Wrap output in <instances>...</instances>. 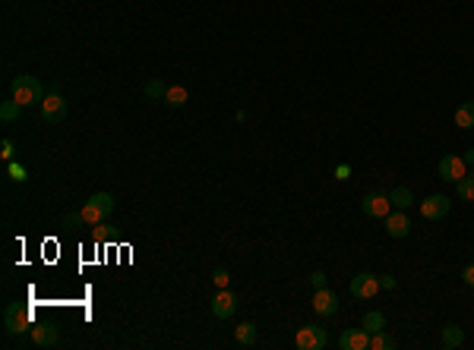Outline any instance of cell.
Segmentation results:
<instances>
[{
    "mask_svg": "<svg viewBox=\"0 0 474 350\" xmlns=\"http://www.w3.org/2000/svg\"><path fill=\"white\" fill-rule=\"evenodd\" d=\"M389 199H392V209H408L414 202V193L408 187H396L389 193Z\"/></svg>",
    "mask_w": 474,
    "mask_h": 350,
    "instance_id": "obj_20",
    "label": "cell"
},
{
    "mask_svg": "<svg viewBox=\"0 0 474 350\" xmlns=\"http://www.w3.org/2000/svg\"><path fill=\"white\" fill-rule=\"evenodd\" d=\"M455 193H459V199H468V202H471L474 199V174H465V177L455 183Z\"/></svg>",
    "mask_w": 474,
    "mask_h": 350,
    "instance_id": "obj_22",
    "label": "cell"
},
{
    "mask_svg": "<svg viewBox=\"0 0 474 350\" xmlns=\"http://www.w3.org/2000/svg\"><path fill=\"white\" fill-rule=\"evenodd\" d=\"M383 221H386V233H389V237H396V240H402V237H408V233H411V218L405 215V209L389 211Z\"/></svg>",
    "mask_w": 474,
    "mask_h": 350,
    "instance_id": "obj_13",
    "label": "cell"
},
{
    "mask_svg": "<svg viewBox=\"0 0 474 350\" xmlns=\"http://www.w3.org/2000/svg\"><path fill=\"white\" fill-rule=\"evenodd\" d=\"M462 281H465L468 288H474V265H465V268H462Z\"/></svg>",
    "mask_w": 474,
    "mask_h": 350,
    "instance_id": "obj_29",
    "label": "cell"
},
{
    "mask_svg": "<svg viewBox=\"0 0 474 350\" xmlns=\"http://www.w3.org/2000/svg\"><path fill=\"white\" fill-rule=\"evenodd\" d=\"M19 108H23V104L16 102V98H10V102H3V104H0V120H3V124H10V120H16V117H19Z\"/></svg>",
    "mask_w": 474,
    "mask_h": 350,
    "instance_id": "obj_23",
    "label": "cell"
},
{
    "mask_svg": "<svg viewBox=\"0 0 474 350\" xmlns=\"http://www.w3.org/2000/svg\"><path fill=\"white\" fill-rule=\"evenodd\" d=\"M455 126H459V130H471L474 126V102L459 104V110H455Z\"/></svg>",
    "mask_w": 474,
    "mask_h": 350,
    "instance_id": "obj_19",
    "label": "cell"
},
{
    "mask_svg": "<svg viewBox=\"0 0 474 350\" xmlns=\"http://www.w3.org/2000/svg\"><path fill=\"white\" fill-rule=\"evenodd\" d=\"M360 209H364L367 218H386L389 211H392V199H389V193L376 189V193H367L360 199Z\"/></svg>",
    "mask_w": 474,
    "mask_h": 350,
    "instance_id": "obj_6",
    "label": "cell"
},
{
    "mask_svg": "<svg viewBox=\"0 0 474 350\" xmlns=\"http://www.w3.org/2000/svg\"><path fill=\"white\" fill-rule=\"evenodd\" d=\"M76 224H86L83 211H70V215H63V227H76Z\"/></svg>",
    "mask_w": 474,
    "mask_h": 350,
    "instance_id": "obj_25",
    "label": "cell"
},
{
    "mask_svg": "<svg viewBox=\"0 0 474 350\" xmlns=\"http://www.w3.org/2000/svg\"><path fill=\"white\" fill-rule=\"evenodd\" d=\"M462 158H465V164H468V167H474V148H468V152H465V155H462Z\"/></svg>",
    "mask_w": 474,
    "mask_h": 350,
    "instance_id": "obj_33",
    "label": "cell"
},
{
    "mask_svg": "<svg viewBox=\"0 0 474 350\" xmlns=\"http://www.w3.org/2000/svg\"><path fill=\"white\" fill-rule=\"evenodd\" d=\"M32 310L25 303H10L3 310V328H7V335H25L32 331Z\"/></svg>",
    "mask_w": 474,
    "mask_h": 350,
    "instance_id": "obj_3",
    "label": "cell"
},
{
    "mask_svg": "<svg viewBox=\"0 0 474 350\" xmlns=\"http://www.w3.org/2000/svg\"><path fill=\"white\" fill-rule=\"evenodd\" d=\"M380 288L383 290H392V288H396V278H392V275H380Z\"/></svg>",
    "mask_w": 474,
    "mask_h": 350,
    "instance_id": "obj_32",
    "label": "cell"
},
{
    "mask_svg": "<svg viewBox=\"0 0 474 350\" xmlns=\"http://www.w3.org/2000/svg\"><path fill=\"white\" fill-rule=\"evenodd\" d=\"M111 211H114V196L111 193H95L92 199L83 205V218H86L89 227H98V224H105V218H108Z\"/></svg>",
    "mask_w": 474,
    "mask_h": 350,
    "instance_id": "obj_2",
    "label": "cell"
},
{
    "mask_svg": "<svg viewBox=\"0 0 474 350\" xmlns=\"http://www.w3.org/2000/svg\"><path fill=\"white\" fill-rule=\"evenodd\" d=\"M294 344L297 350H323L329 344V335H326V328H319V325H301L294 335Z\"/></svg>",
    "mask_w": 474,
    "mask_h": 350,
    "instance_id": "obj_4",
    "label": "cell"
},
{
    "mask_svg": "<svg viewBox=\"0 0 474 350\" xmlns=\"http://www.w3.org/2000/svg\"><path fill=\"white\" fill-rule=\"evenodd\" d=\"M449 209H452L449 196L433 193V196H427V199L420 202V218H427V221H440V218H446V215H449Z\"/></svg>",
    "mask_w": 474,
    "mask_h": 350,
    "instance_id": "obj_8",
    "label": "cell"
},
{
    "mask_svg": "<svg viewBox=\"0 0 474 350\" xmlns=\"http://www.w3.org/2000/svg\"><path fill=\"white\" fill-rule=\"evenodd\" d=\"M338 294H332L329 288H319L316 294H313V312L316 316H323V319H329V316H335L338 312Z\"/></svg>",
    "mask_w": 474,
    "mask_h": 350,
    "instance_id": "obj_10",
    "label": "cell"
},
{
    "mask_svg": "<svg viewBox=\"0 0 474 350\" xmlns=\"http://www.w3.org/2000/svg\"><path fill=\"white\" fill-rule=\"evenodd\" d=\"M234 338H237V344H244V347L257 344V325H253V322H241V325L234 328Z\"/></svg>",
    "mask_w": 474,
    "mask_h": 350,
    "instance_id": "obj_18",
    "label": "cell"
},
{
    "mask_svg": "<svg viewBox=\"0 0 474 350\" xmlns=\"http://www.w3.org/2000/svg\"><path fill=\"white\" fill-rule=\"evenodd\" d=\"M310 284H313V290H319V288H326V284H329V278L323 272H313L310 275Z\"/></svg>",
    "mask_w": 474,
    "mask_h": 350,
    "instance_id": "obj_27",
    "label": "cell"
},
{
    "mask_svg": "<svg viewBox=\"0 0 474 350\" xmlns=\"http://www.w3.org/2000/svg\"><path fill=\"white\" fill-rule=\"evenodd\" d=\"M398 341L392 335H389L386 328H380V331H370V350H396Z\"/></svg>",
    "mask_w": 474,
    "mask_h": 350,
    "instance_id": "obj_15",
    "label": "cell"
},
{
    "mask_svg": "<svg viewBox=\"0 0 474 350\" xmlns=\"http://www.w3.org/2000/svg\"><path fill=\"white\" fill-rule=\"evenodd\" d=\"M471 205H474V199H471Z\"/></svg>",
    "mask_w": 474,
    "mask_h": 350,
    "instance_id": "obj_34",
    "label": "cell"
},
{
    "mask_svg": "<svg viewBox=\"0 0 474 350\" xmlns=\"http://www.w3.org/2000/svg\"><path fill=\"white\" fill-rule=\"evenodd\" d=\"M348 290H351V296H358V300H374V296L383 290L380 288V275H370V272L354 275L351 284H348Z\"/></svg>",
    "mask_w": 474,
    "mask_h": 350,
    "instance_id": "obj_5",
    "label": "cell"
},
{
    "mask_svg": "<svg viewBox=\"0 0 474 350\" xmlns=\"http://www.w3.org/2000/svg\"><path fill=\"white\" fill-rule=\"evenodd\" d=\"M164 92H168V86H164L162 79H149V82H146V98H152V102L164 98Z\"/></svg>",
    "mask_w": 474,
    "mask_h": 350,
    "instance_id": "obj_24",
    "label": "cell"
},
{
    "mask_svg": "<svg viewBox=\"0 0 474 350\" xmlns=\"http://www.w3.org/2000/svg\"><path fill=\"white\" fill-rule=\"evenodd\" d=\"M462 344H465V331H462L459 325H446L443 328V347L455 350V347H462Z\"/></svg>",
    "mask_w": 474,
    "mask_h": 350,
    "instance_id": "obj_17",
    "label": "cell"
},
{
    "mask_svg": "<svg viewBox=\"0 0 474 350\" xmlns=\"http://www.w3.org/2000/svg\"><path fill=\"white\" fill-rule=\"evenodd\" d=\"M212 281H215V288H228V281H231V275H228L225 268H215V275H212Z\"/></svg>",
    "mask_w": 474,
    "mask_h": 350,
    "instance_id": "obj_26",
    "label": "cell"
},
{
    "mask_svg": "<svg viewBox=\"0 0 474 350\" xmlns=\"http://www.w3.org/2000/svg\"><path fill=\"white\" fill-rule=\"evenodd\" d=\"M465 174H468L465 158H459V155H443L440 158V180H446V183H459Z\"/></svg>",
    "mask_w": 474,
    "mask_h": 350,
    "instance_id": "obj_9",
    "label": "cell"
},
{
    "mask_svg": "<svg viewBox=\"0 0 474 350\" xmlns=\"http://www.w3.org/2000/svg\"><path fill=\"white\" fill-rule=\"evenodd\" d=\"M0 158H7V161L13 158V142H10V139L0 142Z\"/></svg>",
    "mask_w": 474,
    "mask_h": 350,
    "instance_id": "obj_30",
    "label": "cell"
},
{
    "mask_svg": "<svg viewBox=\"0 0 474 350\" xmlns=\"http://www.w3.org/2000/svg\"><path fill=\"white\" fill-rule=\"evenodd\" d=\"M41 117H45L47 124H61L63 117H67V98H63L57 89L41 98Z\"/></svg>",
    "mask_w": 474,
    "mask_h": 350,
    "instance_id": "obj_7",
    "label": "cell"
},
{
    "mask_svg": "<svg viewBox=\"0 0 474 350\" xmlns=\"http://www.w3.org/2000/svg\"><path fill=\"white\" fill-rule=\"evenodd\" d=\"M360 325H364L367 331H380V328H386V316H383L380 310H370L364 316V322H360Z\"/></svg>",
    "mask_w": 474,
    "mask_h": 350,
    "instance_id": "obj_21",
    "label": "cell"
},
{
    "mask_svg": "<svg viewBox=\"0 0 474 350\" xmlns=\"http://www.w3.org/2000/svg\"><path fill=\"white\" fill-rule=\"evenodd\" d=\"M212 312H215L218 319H231L234 312H237V296L228 288H218V294L212 296Z\"/></svg>",
    "mask_w": 474,
    "mask_h": 350,
    "instance_id": "obj_12",
    "label": "cell"
},
{
    "mask_svg": "<svg viewBox=\"0 0 474 350\" xmlns=\"http://www.w3.org/2000/svg\"><path fill=\"white\" fill-rule=\"evenodd\" d=\"M10 177L19 180V183H23V180H29V177H25V167H23V164H10Z\"/></svg>",
    "mask_w": 474,
    "mask_h": 350,
    "instance_id": "obj_28",
    "label": "cell"
},
{
    "mask_svg": "<svg viewBox=\"0 0 474 350\" xmlns=\"http://www.w3.org/2000/svg\"><path fill=\"white\" fill-rule=\"evenodd\" d=\"M351 177V167L348 164H338V167H335V180H348Z\"/></svg>",
    "mask_w": 474,
    "mask_h": 350,
    "instance_id": "obj_31",
    "label": "cell"
},
{
    "mask_svg": "<svg viewBox=\"0 0 474 350\" xmlns=\"http://www.w3.org/2000/svg\"><path fill=\"white\" fill-rule=\"evenodd\" d=\"M13 98L23 108H32V104H41V98H45V89H41V82L35 76H16L13 79Z\"/></svg>",
    "mask_w": 474,
    "mask_h": 350,
    "instance_id": "obj_1",
    "label": "cell"
},
{
    "mask_svg": "<svg viewBox=\"0 0 474 350\" xmlns=\"http://www.w3.org/2000/svg\"><path fill=\"white\" fill-rule=\"evenodd\" d=\"M164 104H171V108H184V104L190 102V92L184 86H168V92H164L162 98Z\"/></svg>",
    "mask_w": 474,
    "mask_h": 350,
    "instance_id": "obj_16",
    "label": "cell"
},
{
    "mask_svg": "<svg viewBox=\"0 0 474 350\" xmlns=\"http://www.w3.org/2000/svg\"><path fill=\"white\" fill-rule=\"evenodd\" d=\"M338 347L342 350H370V331L364 325L360 328H345L342 338H338Z\"/></svg>",
    "mask_w": 474,
    "mask_h": 350,
    "instance_id": "obj_11",
    "label": "cell"
},
{
    "mask_svg": "<svg viewBox=\"0 0 474 350\" xmlns=\"http://www.w3.org/2000/svg\"><path fill=\"white\" fill-rule=\"evenodd\" d=\"M32 344H39V347H51V344H57V325H51V322L35 325L32 328Z\"/></svg>",
    "mask_w": 474,
    "mask_h": 350,
    "instance_id": "obj_14",
    "label": "cell"
}]
</instances>
